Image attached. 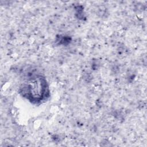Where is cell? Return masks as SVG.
I'll return each mask as SVG.
<instances>
[{
	"label": "cell",
	"instance_id": "obj_1",
	"mask_svg": "<svg viewBox=\"0 0 147 147\" xmlns=\"http://www.w3.org/2000/svg\"><path fill=\"white\" fill-rule=\"evenodd\" d=\"M22 95L33 103L47 100L49 96V90L46 79L37 75L28 79L20 87Z\"/></svg>",
	"mask_w": 147,
	"mask_h": 147
}]
</instances>
